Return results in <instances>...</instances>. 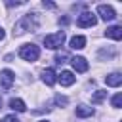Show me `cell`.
I'll list each match as a JSON object with an SVG mask.
<instances>
[{
    "instance_id": "603a6c76",
    "label": "cell",
    "mask_w": 122,
    "mask_h": 122,
    "mask_svg": "<svg viewBox=\"0 0 122 122\" xmlns=\"http://www.w3.org/2000/svg\"><path fill=\"white\" fill-rule=\"evenodd\" d=\"M0 105H2V99H0Z\"/></svg>"
},
{
    "instance_id": "52a82bcc",
    "label": "cell",
    "mask_w": 122,
    "mask_h": 122,
    "mask_svg": "<svg viewBox=\"0 0 122 122\" xmlns=\"http://www.w3.org/2000/svg\"><path fill=\"white\" fill-rule=\"evenodd\" d=\"M13 80H15V74H13L10 69H4V71H0V84H2L4 88H11Z\"/></svg>"
},
{
    "instance_id": "8fae6325",
    "label": "cell",
    "mask_w": 122,
    "mask_h": 122,
    "mask_svg": "<svg viewBox=\"0 0 122 122\" xmlns=\"http://www.w3.org/2000/svg\"><path fill=\"white\" fill-rule=\"evenodd\" d=\"M105 34H107L109 38H112V40H120V38H122V27H118V25H114V27H109Z\"/></svg>"
},
{
    "instance_id": "30bf717a",
    "label": "cell",
    "mask_w": 122,
    "mask_h": 122,
    "mask_svg": "<svg viewBox=\"0 0 122 122\" xmlns=\"http://www.w3.org/2000/svg\"><path fill=\"white\" fill-rule=\"evenodd\" d=\"M42 80H44V84H48V86H53L55 84V72H53V69H46V71H42Z\"/></svg>"
},
{
    "instance_id": "8992f818",
    "label": "cell",
    "mask_w": 122,
    "mask_h": 122,
    "mask_svg": "<svg viewBox=\"0 0 122 122\" xmlns=\"http://www.w3.org/2000/svg\"><path fill=\"white\" fill-rule=\"evenodd\" d=\"M71 65H72V69H74L76 72H86V71H88V61H86L84 57H80V55L71 57Z\"/></svg>"
},
{
    "instance_id": "44dd1931",
    "label": "cell",
    "mask_w": 122,
    "mask_h": 122,
    "mask_svg": "<svg viewBox=\"0 0 122 122\" xmlns=\"http://www.w3.org/2000/svg\"><path fill=\"white\" fill-rule=\"evenodd\" d=\"M4 38V30H2V27H0V40Z\"/></svg>"
},
{
    "instance_id": "e0dca14e",
    "label": "cell",
    "mask_w": 122,
    "mask_h": 122,
    "mask_svg": "<svg viewBox=\"0 0 122 122\" xmlns=\"http://www.w3.org/2000/svg\"><path fill=\"white\" fill-rule=\"evenodd\" d=\"M67 103H69V99L65 95H55V105H67Z\"/></svg>"
},
{
    "instance_id": "ba28073f",
    "label": "cell",
    "mask_w": 122,
    "mask_h": 122,
    "mask_svg": "<svg viewBox=\"0 0 122 122\" xmlns=\"http://www.w3.org/2000/svg\"><path fill=\"white\" fill-rule=\"evenodd\" d=\"M105 84L111 86V88H118V86L122 84V74H120V72H111V74H107V76H105Z\"/></svg>"
},
{
    "instance_id": "9c48e42d",
    "label": "cell",
    "mask_w": 122,
    "mask_h": 122,
    "mask_svg": "<svg viewBox=\"0 0 122 122\" xmlns=\"http://www.w3.org/2000/svg\"><path fill=\"white\" fill-rule=\"evenodd\" d=\"M74 80H76V76H74L71 71H61V74H59V82H61V86H72Z\"/></svg>"
},
{
    "instance_id": "ffe728a7",
    "label": "cell",
    "mask_w": 122,
    "mask_h": 122,
    "mask_svg": "<svg viewBox=\"0 0 122 122\" xmlns=\"http://www.w3.org/2000/svg\"><path fill=\"white\" fill-rule=\"evenodd\" d=\"M44 8H50V10H53V8H55V4H53V2H44Z\"/></svg>"
},
{
    "instance_id": "5bb4252c",
    "label": "cell",
    "mask_w": 122,
    "mask_h": 122,
    "mask_svg": "<svg viewBox=\"0 0 122 122\" xmlns=\"http://www.w3.org/2000/svg\"><path fill=\"white\" fill-rule=\"evenodd\" d=\"M10 109H13V111H17V112H25L27 107H25V103H23L21 99H15V97H13V99H10Z\"/></svg>"
},
{
    "instance_id": "9a60e30c",
    "label": "cell",
    "mask_w": 122,
    "mask_h": 122,
    "mask_svg": "<svg viewBox=\"0 0 122 122\" xmlns=\"http://www.w3.org/2000/svg\"><path fill=\"white\" fill-rule=\"evenodd\" d=\"M105 97H107V92H105V90H97V92L92 95V103H95V105H97V103H101Z\"/></svg>"
},
{
    "instance_id": "2e32d148",
    "label": "cell",
    "mask_w": 122,
    "mask_h": 122,
    "mask_svg": "<svg viewBox=\"0 0 122 122\" xmlns=\"http://www.w3.org/2000/svg\"><path fill=\"white\" fill-rule=\"evenodd\" d=\"M120 105H122V93H116V95L112 97V107H114V109H118Z\"/></svg>"
},
{
    "instance_id": "277c9868",
    "label": "cell",
    "mask_w": 122,
    "mask_h": 122,
    "mask_svg": "<svg viewBox=\"0 0 122 122\" xmlns=\"http://www.w3.org/2000/svg\"><path fill=\"white\" fill-rule=\"evenodd\" d=\"M95 23H97V17H95L92 11H84V13H80L78 19H76V25H78V27H93Z\"/></svg>"
},
{
    "instance_id": "6da1fadb",
    "label": "cell",
    "mask_w": 122,
    "mask_h": 122,
    "mask_svg": "<svg viewBox=\"0 0 122 122\" xmlns=\"http://www.w3.org/2000/svg\"><path fill=\"white\" fill-rule=\"evenodd\" d=\"M36 29H38V13H27V15H23V17L15 23L13 34L19 36V34H23V32H27V30H36Z\"/></svg>"
},
{
    "instance_id": "ac0fdd59",
    "label": "cell",
    "mask_w": 122,
    "mask_h": 122,
    "mask_svg": "<svg viewBox=\"0 0 122 122\" xmlns=\"http://www.w3.org/2000/svg\"><path fill=\"white\" fill-rule=\"evenodd\" d=\"M2 122H21V120H19L15 114H8V116H4V118H2Z\"/></svg>"
},
{
    "instance_id": "3957f363",
    "label": "cell",
    "mask_w": 122,
    "mask_h": 122,
    "mask_svg": "<svg viewBox=\"0 0 122 122\" xmlns=\"http://www.w3.org/2000/svg\"><path fill=\"white\" fill-rule=\"evenodd\" d=\"M19 55L25 61H36L40 57V48L34 46V44H25V46L19 48Z\"/></svg>"
},
{
    "instance_id": "7402d4cb",
    "label": "cell",
    "mask_w": 122,
    "mask_h": 122,
    "mask_svg": "<svg viewBox=\"0 0 122 122\" xmlns=\"http://www.w3.org/2000/svg\"><path fill=\"white\" fill-rule=\"evenodd\" d=\"M40 122H48V120H40Z\"/></svg>"
},
{
    "instance_id": "4fadbf2b",
    "label": "cell",
    "mask_w": 122,
    "mask_h": 122,
    "mask_svg": "<svg viewBox=\"0 0 122 122\" xmlns=\"http://www.w3.org/2000/svg\"><path fill=\"white\" fill-rule=\"evenodd\" d=\"M92 114H93V109L92 107H88V105H78L76 107V116L86 118V116H92Z\"/></svg>"
},
{
    "instance_id": "d6986e66",
    "label": "cell",
    "mask_w": 122,
    "mask_h": 122,
    "mask_svg": "<svg viewBox=\"0 0 122 122\" xmlns=\"http://www.w3.org/2000/svg\"><path fill=\"white\" fill-rule=\"evenodd\" d=\"M65 59H67V53H63V51L55 55V63H65Z\"/></svg>"
},
{
    "instance_id": "5b68a950",
    "label": "cell",
    "mask_w": 122,
    "mask_h": 122,
    "mask_svg": "<svg viewBox=\"0 0 122 122\" xmlns=\"http://www.w3.org/2000/svg\"><path fill=\"white\" fill-rule=\"evenodd\" d=\"M97 13H99L101 19H105V21H112V19L116 17L114 10H112L111 6H107V4H99V6H97Z\"/></svg>"
},
{
    "instance_id": "7c38bea8",
    "label": "cell",
    "mask_w": 122,
    "mask_h": 122,
    "mask_svg": "<svg viewBox=\"0 0 122 122\" xmlns=\"http://www.w3.org/2000/svg\"><path fill=\"white\" fill-rule=\"evenodd\" d=\"M69 44H71V48H72V50H82V48L86 46V38L78 34V36H72Z\"/></svg>"
},
{
    "instance_id": "7a4b0ae2",
    "label": "cell",
    "mask_w": 122,
    "mask_h": 122,
    "mask_svg": "<svg viewBox=\"0 0 122 122\" xmlns=\"http://www.w3.org/2000/svg\"><path fill=\"white\" fill-rule=\"evenodd\" d=\"M63 42H65V32H63V30H61V32H53V34H46V36H44V46L50 48V50H57V48H61Z\"/></svg>"
}]
</instances>
